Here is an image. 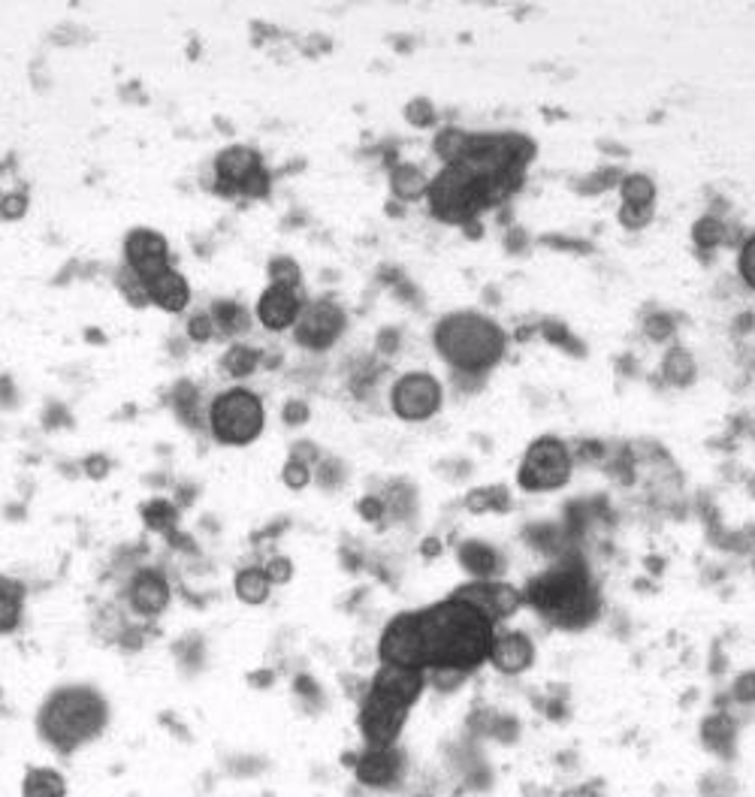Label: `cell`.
Masks as SVG:
<instances>
[{
    "label": "cell",
    "mask_w": 755,
    "mask_h": 797,
    "mask_svg": "<svg viewBox=\"0 0 755 797\" xmlns=\"http://www.w3.org/2000/svg\"><path fill=\"white\" fill-rule=\"evenodd\" d=\"M345 324H348L345 311L338 309L333 299L306 302V309H302L297 326H294V338H297L299 348H306V351H326L345 333Z\"/></svg>",
    "instance_id": "cell-11"
},
{
    "label": "cell",
    "mask_w": 755,
    "mask_h": 797,
    "mask_svg": "<svg viewBox=\"0 0 755 797\" xmlns=\"http://www.w3.org/2000/svg\"><path fill=\"white\" fill-rule=\"evenodd\" d=\"M750 496H753V499H755V477H753V481H750Z\"/></svg>",
    "instance_id": "cell-56"
},
{
    "label": "cell",
    "mask_w": 755,
    "mask_h": 797,
    "mask_svg": "<svg viewBox=\"0 0 755 797\" xmlns=\"http://www.w3.org/2000/svg\"><path fill=\"white\" fill-rule=\"evenodd\" d=\"M270 284H279V287H294V290H299V284H302V272H299L297 260L294 258L270 260Z\"/></svg>",
    "instance_id": "cell-35"
},
{
    "label": "cell",
    "mask_w": 755,
    "mask_h": 797,
    "mask_svg": "<svg viewBox=\"0 0 755 797\" xmlns=\"http://www.w3.org/2000/svg\"><path fill=\"white\" fill-rule=\"evenodd\" d=\"M432 215L445 224H472L484 209H490V182L469 173L466 166H445L430 182L426 190Z\"/></svg>",
    "instance_id": "cell-5"
},
{
    "label": "cell",
    "mask_w": 755,
    "mask_h": 797,
    "mask_svg": "<svg viewBox=\"0 0 755 797\" xmlns=\"http://www.w3.org/2000/svg\"><path fill=\"white\" fill-rule=\"evenodd\" d=\"M738 270H741L743 282L755 290V236H750L741 248V260H738Z\"/></svg>",
    "instance_id": "cell-43"
},
{
    "label": "cell",
    "mask_w": 755,
    "mask_h": 797,
    "mask_svg": "<svg viewBox=\"0 0 755 797\" xmlns=\"http://www.w3.org/2000/svg\"><path fill=\"white\" fill-rule=\"evenodd\" d=\"M423 553H438V540H426L423 544Z\"/></svg>",
    "instance_id": "cell-54"
},
{
    "label": "cell",
    "mask_w": 755,
    "mask_h": 797,
    "mask_svg": "<svg viewBox=\"0 0 755 797\" xmlns=\"http://www.w3.org/2000/svg\"><path fill=\"white\" fill-rule=\"evenodd\" d=\"M221 365H224V375H230V378H248V375H255V369L260 365V351L236 341V345L224 353Z\"/></svg>",
    "instance_id": "cell-31"
},
{
    "label": "cell",
    "mask_w": 755,
    "mask_h": 797,
    "mask_svg": "<svg viewBox=\"0 0 755 797\" xmlns=\"http://www.w3.org/2000/svg\"><path fill=\"white\" fill-rule=\"evenodd\" d=\"M523 601L535 608L541 617L559 625V628H586L598 620V593H595L590 571L580 562V556L566 553L559 565L544 571L541 577L529 581Z\"/></svg>",
    "instance_id": "cell-2"
},
{
    "label": "cell",
    "mask_w": 755,
    "mask_h": 797,
    "mask_svg": "<svg viewBox=\"0 0 755 797\" xmlns=\"http://www.w3.org/2000/svg\"><path fill=\"white\" fill-rule=\"evenodd\" d=\"M486 662L493 664L499 674H523L535 662V644L523 632H496L493 644H490V659Z\"/></svg>",
    "instance_id": "cell-16"
},
{
    "label": "cell",
    "mask_w": 755,
    "mask_h": 797,
    "mask_svg": "<svg viewBox=\"0 0 755 797\" xmlns=\"http://www.w3.org/2000/svg\"><path fill=\"white\" fill-rule=\"evenodd\" d=\"M215 190L221 197H267L270 173L248 146H227L215 158Z\"/></svg>",
    "instance_id": "cell-7"
},
{
    "label": "cell",
    "mask_w": 755,
    "mask_h": 797,
    "mask_svg": "<svg viewBox=\"0 0 755 797\" xmlns=\"http://www.w3.org/2000/svg\"><path fill=\"white\" fill-rule=\"evenodd\" d=\"M22 797H67V780L54 768H30L22 780Z\"/></svg>",
    "instance_id": "cell-25"
},
{
    "label": "cell",
    "mask_w": 755,
    "mask_h": 797,
    "mask_svg": "<svg viewBox=\"0 0 755 797\" xmlns=\"http://www.w3.org/2000/svg\"><path fill=\"white\" fill-rule=\"evenodd\" d=\"M490 501H493V514H505L511 508V496H508V489L502 487V484L490 487Z\"/></svg>",
    "instance_id": "cell-49"
},
{
    "label": "cell",
    "mask_w": 755,
    "mask_h": 797,
    "mask_svg": "<svg viewBox=\"0 0 755 797\" xmlns=\"http://www.w3.org/2000/svg\"><path fill=\"white\" fill-rule=\"evenodd\" d=\"M408 713H411V707L369 689V683H366L363 698H360V734H363L366 746L369 749H391L403 734Z\"/></svg>",
    "instance_id": "cell-9"
},
{
    "label": "cell",
    "mask_w": 755,
    "mask_h": 797,
    "mask_svg": "<svg viewBox=\"0 0 755 797\" xmlns=\"http://www.w3.org/2000/svg\"><path fill=\"white\" fill-rule=\"evenodd\" d=\"M188 336L190 341H209L215 336V321L212 314H194L188 321Z\"/></svg>",
    "instance_id": "cell-41"
},
{
    "label": "cell",
    "mask_w": 755,
    "mask_h": 797,
    "mask_svg": "<svg viewBox=\"0 0 755 797\" xmlns=\"http://www.w3.org/2000/svg\"><path fill=\"white\" fill-rule=\"evenodd\" d=\"M418 625L426 671L454 668L472 674L474 668L490 659L496 625L454 595L432 608L418 610Z\"/></svg>",
    "instance_id": "cell-1"
},
{
    "label": "cell",
    "mask_w": 755,
    "mask_h": 797,
    "mask_svg": "<svg viewBox=\"0 0 755 797\" xmlns=\"http://www.w3.org/2000/svg\"><path fill=\"white\" fill-rule=\"evenodd\" d=\"M620 182H622L620 170L610 166V170H598V173H593V176L580 185V190H583V194H602V190L614 188V185H620Z\"/></svg>",
    "instance_id": "cell-39"
},
{
    "label": "cell",
    "mask_w": 755,
    "mask_h": 797,
    "mask_svg": "<svg viewBox=\"0 0 755 797\" xmlns=\"http://www.w3.org/2000/svg\"><path fill=\"white\" fill-rule=\"evenodd\" d=\"M702 744L707 752L719 758H734L738 749V722L726 710H716L714 717L702 722Z\"/></svg>",
    "instance_id": "cell-20"
},
{
    "label": "cell",
    "mask_w": 755,
    "mask_h": 797,
    "mask_svg": "<svg viewBox=\"0 0 755 797\" xmlns=\"http://www.w3.org/2000/svg\"><path fill=\"white\" fill-rule=\"evenodd\" d=\"M357 511H360V516H363L366 523H381L384 514H387V505H384V499H378V496H366V499L357 505Z\"/></svg>",
    "instance_id": "cell-45"
},
{
    "label": "cell",
    "mask_w": 755,
    "mask_h": 797,
    "mask_svg": "<svg viewBox=\"0 0 755 797\" xmlns=\"http://www.w3.org/2000/svg\"><path fill=\"white\" fill-rule=\"evenodd\" d=\"M459 565L472 574L474 581H496L502 574V556L496 547H490L484 540H466L459 547Z\"/></svg>",
    "instance_id": "cell-21"
},
{
    "label": "cell",
    "mask_w": 755,
    "mask_h": 797,
    "mask_svg": "<svg viewBox=\"0 0 755 797\" xmlns=\"http://www.w3.org/2000/svg\"><path fill=\"white\" fill-rule=\"evenodd\" d=\"M469 136L466 130H459V127H445L442 134L435 136V142H432V149L438 154V161L445 163V166H454V163L462 161V154H466V146H469Z\"/></svg>",
    "instance_id": "cell-29"
},
{
    "label": "cell",
    "mask_w": 755,
    "mask_h": 797,
    "mask_svg": "<svg viewBox=\"0 0 755 797\" xmlns=\"http://www.w3.org/2000/svg\"><path fill=\"white\" fill-rule=\"evenodd\" d=\"M466 508H469L472 514H486V511H493V501H490V487L472 489V493L466 496Z\"/></svg>",
    "instance_id": "cell-47"
},
{
    "label": "cell",
    "mask_w": 755,
    "mask_h": 797,
    "mask_svg": "<svg viewBox=\"0 0 755 797\" xmlns=\"http://www.w3.org/2000/svg\"><path fill=\"white\" fill-rule=\"evenodd\" d=\"M738 326H741V329H750V326H753V314H743V321Z\"/></svg>",
    "instance_id": "cell-55"
},
{
    "label": "cell",
    "mask_w": 755,
    "mask_h": 797,
    "mask_svg": "<svg viewBox=\"0 0 755 797\" xmlns=\"http://www.w3.org/2000/svg\"><path fill=\"white\" fill-rule=\"evenodd\" d=\"M309 420V406L302 402V399H290L287 406H284V423L287 426H302Z\"/></svg>",
    "instance_id": "cell-48"
},
{
    "label": "cell",
    "mask_w": 755,
    "mask_h": 797,
    "mask_svg": "<svg viewBox=\"0 0 755 797\" xmlns=\"http://www.w3.org/2000/svg\"><path fill=\"white\" fill-rule=\"evenodd\" d=\"M620 194L626 206H653L656 203V182L644 173H629L622 176Z\"/></svg>",
    "instance_id": "cell-30"
},
{
    "label": "cell",
    "mask_w": 755,
    "mask_h": 797,
    "mask_svg": "<svg viewBox=\"0 0 755 797\" xmlns=\"http://www.w3.org/2000/svg\"><path fill=\"white\" fill-rule=\"evenodd\" d=\"M661 375L674 387H689L695 381V360L686 348H671L661 360Z\"/></svg>",
    "instance_id": "cell-28"
},
{
    "label": "cell",
    "mask_w": 755,
    "mask_h": 797,
    "mask_svg": "<svg viewBox=\"0 0 755 797\" xmlns=\"http://www.w3.org/2000/svg\"><path fill=\"white\" fill-rule=\"evenodd\" d=\"M272 593V581L267 568L248 565L236 574V595L245 605H263Z\"/></svg>",
    "instance_id": "cell-27"
},
{
    "label": "cell",
    "mask_w": 755,
    "mask_h": 797,
    "mask_svg": "<svg viewBox=\"0 0 755 797\" xmlns=\"http://www.w3.org/2000/svg\"><path fill=\"white\" fill-rule=\"evenodd\" d=\"M146 287H149V302L151 306H158L161 311H173V314H178V311L188 309L190 287L188 282H185V275L178 270H173V266L163 270L161 275L149 278Z\"/></svg>",
    "instance_id": "cell-19"
},
{
    "label": "cell",
    "mask_w": 755,
    "mask_h": 797,
    "mask_svg": "<svg viewBox=\"0 0 755 797\" xmlns=\"http://www.w3.org/2000/svg\"><path fill=\"white\" fill-rule=\"evenodd\" d=\"M571 469H574V460L568 447L559 438L547 435L529 445L527 457L520 462V472H517V484L527 493H554V489L566 487Z\"/></svg>",
    "instance_id": "cell-8"
},
{
    "label": "cell",
    "mask_w": 755,
    "mask_h": 797,
    "mask_svg": "<svg viewBox=\"0 0 755 797\" xmlns=\"http://www.w3.org/2000/svg\"><path fill=\"white\" fill-rule=\"evenodd\" d=\"M109 722V707L95 686H61L42 701L37 713V728L46 744L61 756H73L76 749L91 744L103 734Z\"/></svg>",
    "instance_id": "cell-3"
},
{
    "label": "cell",
    "mask_w": 755,
    "mask_h": 797,
    "mask_svg": "<svg viewBox=\"0 0 755 797\" xmlns=\"http://www.w3.org/2000/svg\"><path fill=\"white\" fill-rule=\"evenodd\" d=\"M212 321H215V329H221L224 336L236 338L248 333L251 314H248L245 306H239L236 299H215V302H212Z\"/></svg>",
    "instance_id": "cell-26"
},
{
    "label": "cell",
    "mask_w": 755,
    "mask_h": 797,
    "mask_svg": "<svg viewBox=\"0 0 755 797\" xmlns=\"http://www.w3.org/2000/svg\"><path fill=\"white\" fill-rule=\"evenodd\" d=\"M124 266L134 270L143 282H149L163 270H170V242L166 236L149 227H136L124 239Z\"/></svg>",
    "instance_id": "cell-13"
},
{
    "label": "cell",
    "mask_w": 755,
    "mask_h": 797,
    "mask_svg": "<svg viewBox=\"0 0 755 797\" xmlns=\"http://www.w3.org/2000/svg\"><path fill=\"white\" fill-rule=\"evenodd\" d=\"M127 601H131V608L139 613V617H146V620H154V617H161L166 605H170V583L163 577L161 571H154V568H143V571H136L134 581L127 586Z\"/></svg>",
    "instance_id": "cell-17"
},
{
    "label": "cell",
    "mask_w": 755,
    "mask_h": 797,
    "mask_svg": "<svg viewBox=\"0 0 755 797\" xmlns=\"http://www.w3.org/2000/svg\"><path fill=\"white\" fill-rule=\"evenodd\" d=\"M318 457H321V453H318V447L309 445V441H302V445L294 447V460L306 462V465H309V462L318 460Z\"/></svg>",
    "instance_id": "cell-50"
},
{
    "label": "cell",
    "mask_w": 755,
    "mask_h": 797,
    "mask_svg": "<svg viewBox=\"0 0 755 797\" xmlns=\"http://www.w3.org/2000/svg\"><path fill=\"white\" fill-rule=\"evenodd\" d=\"M396 338H399L396 329H384V333H381V351L384 353L396 351V348H399V341H396Z\"/></svg>",
    "instance_id": "cell-52"
},
{
    "label": "cell",
    "mask_w": 755,
    "mask_h": 797,
    "mask_svg": "<svg viewBox=\"0 0 755 797\" xmlns=\"http://www.w3.org/2000/svg\"><path fill=\"white\" fill-rule=\"evenodd\" d=\"M302 309H306V302L299 297V290L270 284V287L260 294V299H257L255 317L267 326L270 333H284V329H294V326H297Z\"/></svg>",
    "instance_id": "cell-14"
},
{
    "label": "cell",
    "mask_w": 755,
    "mask_h": 797,
    "mask_svg": "<svg viewBox=\"0 0 755 797\" xmlns=\"http://www.w3.org/2000/svg\"><path fill=\"white\" fill-rule=\"evenodd\" d=\"M391 406L393 414L408 423L430 420L442 408V384L426 372H408L393 384Z\"/></svg>",
    "instance_id": "cell-10"
},
{
    "label": "cell",
    "mask_w": 755,
    "mask_h": 797,
    "mask_svg": "<svg viewBox=\"0 0 755 797\" xmlns=\"http://www.w3.org/2000/svg\"><path fill=\"white\" fill-rule=\"evenodd\" d=\"M426 671H418V668H399V664H381L369 683V689L381 692L387 695L393 701L405 703V707H414L418 698L426 689Z\"/></svg>",
    "instance_id": "cell-15"
},
{
    "label": "cell",
    "mask_w": 755,
    "mask_h": 797,
    "mask_svg": "<svg viewBox=\"0 0 755 797\" xmlns=\"http://www.w3.org/2000/svg\"><path fill=\"white\" fill-rule=\"evenodd\" d=\"M103 462L107 460H100V457H97V460H88V474H91V477H95V474L100 477V474L107 472V465H103Z\"/></svg>",
    "instance_id": "cell-53"
},
{
    "label": "cell",
    "mask_w": 755,
    "mask_h": 797,
    "mask_svg": "<svg viewBox=\"0 0 755 797\" xmlns=\"http://www.w3.org/2000/svg\"><path fill=\"white\" fill-rule=\"evenodd\" d=\"M644 333H647L653 341H668V338H674V333H677L674 317H671V314H661V311H656V314L644 317Z\"/></svg>",
    "instance_id": "cell-36"
},
{
    "label": "cell",
    "mask_w": 755,
    "mask_h": 797,
    "mask_svg": "<svg viewBox=\"0 0 755 797\" xmlns=\"http://www.w3.org/2000/svg\"><path fill=\"white\" fill-rule=\"evenodd\" d=\"M405 119H408V124H414V127H432L435 124V107H432L430 100L418 97V100H411L405 107Z\"/></svg>",
    "instance_id": "cell-38"
},
{
    "label": "cell",
    "mask_w": 755,
    "mask_h": 797,
    "mask_svg": "<svg viewBox=\"0 0 755 797\" xmlns=\"http://www.w3.org/2000/svg\"><path fill=\"white\" fill-rule=\"evenodd\" d=\"M378 656H381V664H399V668L426 671L418 613H399V617H393L387 622L384 635L378 640Z\"/></svg>",
    "instance_id": "cell-12"
},
{
    "label": "cell",
    "mask_w": 755,
    "mask_h": 797,
    "mask_svg": "<svg viewBox=\"0 0 755 797\" xmlns=\"http://www.w3.org/2000/svg\"><path fill=\"white\" fill-rule=\"evenodd\" d=\"M25 212H27L25 194H7V197L0 200V215L7 217V221H18Z\"/></svg>",
    "instance_id": "cell-44"
},
{
    "label": "cell",
    "mask_w": 755,
    "mask_h": 797,
    "mask_svg": "<svg viewBox=\"0 0 755 797\" xmlns=\"http://www.w3.org/2000/svg\"><path fill=\"white\" fill-rule=\"evenodd\" d=\"M25 586L13 577H0V635H13L22 625Z\"/></svg>",
    "instance_id": "cell-22"
},
{
    "label": "cell",
    "mask_w": 755,
    "mask_h": 797,
    "mask_svg": "<svg viewBox=\"0 0 755 797\" xmlns=\"http://www.w3.org/2000/svg\"><path fill=\"white\" fill-rule=\"evenodd\" d=\"M391 190L396 200H403V203H414L420 197H426V190H430V178L423 176V170L414 166V163H399V166H393L391 173Z\"/></svg>",
    "instance_id": "cell-23"
},
{
    "label": "cell",
    "mask_w": 755,
    "mask_h": 797,
    "mask_svg": "<svg viewBox=\"0 0 755 797\" xmlns=\"http://www.w3.org/2000/svg\"><path fill=\"white\" fill-rule=\"evenodd\" d=\"M653 221V206H620V224L626 231H644Z\"/></svg>",
    "instance_id": "cell-37"
},
{
    "label": "cell",
    "mask_w": 755,
    "mask_h": 797,
    "mask_svg": "<svg viewBox=\"0 0 755 797\" xmlns=\"http://www.w3.org/2000/svg\"><path fill=\"white\" fill-rule=\"evenodd\" d=\"M263 568H267V574H270L272 586H279V583H287V581H290V574H294V565H290V562H287L284 556H275V559H270V562H267Z\"/></svg>",
    "instance_id": "cell-46"
},
{
    "label": "cell",
    "mask_w": 755,
    "mask_h": 797,
    "mask_svg": "<svg viewBox=\"0 0 755 797\" xmlns=\"http://www.w3.org/2000/svg\"><path fill=\"white\" fill-rule=\"evenodd\" d=\"M731 698L738 703H755V671H746L734 680V686H731Z\"/></svg>",
    "instance_id": "cell-42"
},
{
    "label": "cell",
    "mask_w": 755,
    "mask_h": 797,
    "mask_svg": "<svg viewBox=\"0 0 755 797\" xmlns=\"http://www.w3.org/2000/svg\"><path fill=\"white\" fill-rule=\"evenodd\" d=\"M284 484L290 489H302V487H309V481H311V465H306V462H299V460H287V465H284Z\"/></svg>",
    "instance_id": "cell-40"
},
{
    "label": "cell",
    "mask_w": 755,
    "mask_h": 797,
    "mask_svg": "<svg viewBox=\"0 0 755 797\" xmlns=\"http://www.w3.org/2000/svg\"><path fill=\"white\" fill-rule=\"evenodd\" d=\"M432 341H435V351L442 353V360L454 372L481 375V378L505 353V333L499 324L478 311H457V314L442 317L435 324Z\"/></svg>",
    "instance_id": "cell-4"
},
{
    "label": "cell",
    "mask_w": 755,
    "mask_h": 797,
    "mask_svg": "<svg viewBox=\"0 0 755 797\" xmlns=\"http://www.w3.org/2000/svg\"><path fill=\"white\" fill-rule=\"evenodd\" d=\"M541 242H554V248H571V251H578V254H586V251H590V245L568 242V239H562V236H544Z\"/></svg>",
    "instance_id": "cell-51"
},
{
    "label": "cell",
    "mask_w": 755,
    "mask_h": 797,
    "mask_svg": "<svg viewBox=\"0 0 755 797\" xmlns=\"http://www.w3.org/2000/svg\"><path fill=\"white\" fill-rule=\"evenodd\" d=\"M539 329L544 333V338H547V341H554L556 348H566V351L574 353V357H583V353H586V348L580 345L578 338L568 333L566 324H559V321H554V317L541 321Z\"/></svg>",
    "instance_id": "cell-34"
},
{
    "label": "cell",
    "mask_w": 755,
    "mask_h": 797,
    "mask_svg": "<svg viewBox=\"0 0 755 797\" xmlns=\"http://www.w3.org/2000/svg\"><path fill=\"white\" fill-rule=\"evenodd\" d=\"M405 771V758L396 749H369L357 761H354V773L357 780L369 788H391L399 783Z\"/></svg>",
    "instance_id": "cell-18"
},
{
    "label": "cell",
    "mask_w": 755,
    "mask_h": 797,
    "mask_svg": "<svg viewBox=\"0 0 755 797\" xmlns=\"http://www.w3.org/2000/svg\"><path fill=\"white\" fill-rule=\"evenodd\" d=\"M115 284H119V290H122L124 299H127L134 309H146V306H151L149 287H146V282H143L134 270L122 266V270L115 272Z\"/></svg>",
    "instance_id": "cell-33"
},
{
    "label": "cell",
    "mask_w": 755,
    "mask_h": 797,
    "mask_svg": "<svg viewBox=\"0 0 755 797\" xmlns=\"http://www.w3.org/2000/svg\"><path fill=\"white\" fill-rule=\"evenodd\" d=\"M454 598L466 601L469 608L478 610V613H481V617H486V620L493 622V625L502 620L499 608H496V581L466 583V586L454 589Z\"/></svg>",
    "instance_id": "cell-24"
},
{
    "label": "cell",
    "mask_w": 755,
    "mask_h": 797,
    "mask_svg": "<svg viewBox=\"0 0 755 797\" xmlns=\"http://www.w3.org/2000/svg\"><path fill=\"white\" fill-rule=\"evenodd\" d=\"M726 236H729V227L722 217L716 215H702L692 227V239L698 248H716V245L726 242Z\"/></svg>",
    "instance_id": "cell-32"
},
{
    "label": "cell",
    "mask_w": 755,
    "mask_h": 797,
    "mask_svg": "<svg viewBox=\"0 0 755 797\" xmlns=\"http://www.w3.org/2000/svg\"><path fill=\"white\" fill-rule=\"evenodd\" d=\"M209 429L215 435V441L227 447H248L255 445L263 426H267V411L260 396L245 387H233L215 396V402L209 406Z\"/></svg>",
    "instance_id": "cell-6"
}]
</instances>
